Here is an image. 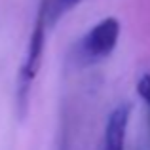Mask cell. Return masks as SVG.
<instances>
[{
    "label": "cell",
    "instance_id": "1",
    "mask_svg": "<svg viewBox=\"0 0 150 150\" xmlns=\"http://www.w3.org/2000/svg\"><path fill=\"white\" fill-rule=\"evenodd\" d=\"M46 29H48L46 17L42 11H38L33 34L29 38L25 63H23L21 70H19V80H17V106H19V116L21 118L27 112L30 86H33L34 78H36L38 70H40V65H42V53H44V46H46Z\"/></svg>",
    "mask_w": 150,
    "mask_h": 150
},
{
    "label": "cell",
    "instance_id": "2",
    "mask_svg": "<svg viewBox=\"0 0 150 150\" xmlns=\"http://www.w3.org/2000/svg\"><path fill=\"white\" fill-rule=\"evenodd\" d=\"M118 38H120V21L116 17L103 19L78 42L76 61L80 65H93L106 59L116 48Z\"/></svg>",
    "mask_w": 150,
    "mask_h": 150
},
{
    "label": "cell",
    "instance_id": "3",
    "mask_svg": "<svg viewBox=\"0 0 150 150\" xmlns=\"http://www.w3.org/2000/svg\"><path fill=\"white\" fill-rule=\"evenodd\" d=\"M129 116H131V106L127 103H122L110 112L105 127L101 150H124L125 146V135H127Z\"/></svg>",
    "mask_w": 150,
    "mask_h": 150
},
{
    "label": "cell",
    "instance_id": "4",
    "mask_svg": "<svg viewBox=\"0 0 150 150\" xmlns=\"http://www.w3.org/2000/svg\"><path fill=\"white\" fill-rule=\"evenodd\" d=\"M78 2H80V0H44L40 11L46 17V25L53 27L55 23H57V19L63 17V15H65L70 8L76 6Z\"/></svg>",
    "mask_w": 150,
    "mask_h": 150
},
{
    "label": "cell",
    "instance_id": "5",
    "mask_svg": "<svg viewBox=\"0 0 150 150\" xmlns=\"http://www.w3.org/2000/svg\"><path fill=\"white\" fill-rule=\"evenodd\" d=\"M137 89H139V95L143 97V99L146 101V105L150 106V74H144V76L141 78Z\"/></svg>",
    "mask_w": 150,
    "mask_h": 150
}]
</instances>
